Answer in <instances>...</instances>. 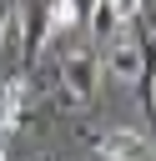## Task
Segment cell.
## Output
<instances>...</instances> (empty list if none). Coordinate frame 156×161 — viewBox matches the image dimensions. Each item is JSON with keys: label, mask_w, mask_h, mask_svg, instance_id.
I'll return each mask as SVG.
<instances>
[{"label": "cell", "mask_w": 156, "mask_h": 161, "mask_svg": "<svg viewBox=\"0 0 156 161\" xmlns=\"http://www.w3.org/2000/svg\"><path fill=\"white\" fill-rule=\"evenodd\" d=\"M5 35H10V10L0 5V45H5Z\"/></svg>", "instance_id": "obj_6"}, {"label": "cell", "mask_w": 156, "mask_h": 161, "mask_svg": "<svg viewBox=\"0 0 156 161\" xmlns=\"http://www.w3.org/2000/svg\"><path fill=\"white\" fill-rule=\"evenodd\" d=\"M96 80H101V60L91 45H70L60 55V86H65V101H91L96 96Z\"/></svg>", "instance_id": "obj_2"}, {"label": "cell", "mask_w": 156, "mask_h": 161, "mask_svg": "<svg viewBox=\"0 0 156 161\" xmlns=\"http://www.w3.org/2000/svg\"><path fill=\"white\" fill-rule=\"evenodd\" d=\"M5 136H10V126L0 121V161H5Z\"/></svg>", "instance_id": "obj_7"}, {"label": "cell", "mask_w": 156, "mask_h": 161, "mask_svg": "<svg viewBox=\"0 0 156 161\" xmlns=\"http://www.w3.org/2000/svg\"><path fill=\"white\" fill-rule=\"evenodd\" d=\"M70 10H75V20H91L96 15V0H70Z\"/></svg>", "instance_id": "obj_5"}, {"label": "cell", "mask_w": 156, "mask_h": 161, "mask_svg": "<svg viewBox=\"0 0 156 161\" xmlns=\"http://www.w3.org/2000/svg\"><path fill=\"white\" fill-rule=\"evenodd\" d=\"M50 30H55V25H50V5H45V0H30L25 15H20V65H25V70L40 60V45H45Z\"/></svg>", "instance_id": "obj_4"}, {"label": "cell", "mask_w": 156, "mask_h": 161, "mask_svg": "<svg viewBox=\"0 0 156 161\" xmlns=\"http://www.w3.org/2000/svg\"><path fill=\"white\" fill-rule=\"evenodd\" d=\"M106 65H111V75L126 80V86L141 80V40H136V25H121V30L106 40Z\"/></svg>", "instance_id": "obj_3"}, {"label": "cell", "mask_w": 156, "mask_h": 161, "mask_svg": "<svg viewBox=\"0 0 156 161\" xmlns=\"http://www.w3.org/2000/svg\"><path fill=\"white\" fill-rule=\"evenodd\" d=\"M81 141H91V151L101 161H156L151 141L141 131H126V126H116V131H81Z\"/></svg>", "instance_id": "obj_1"}]
</instances>
